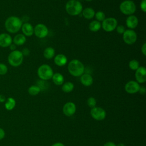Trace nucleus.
Listing matches in <instances>:
<instances>
[{
	"instance_id": "nucleus-13",
	"label": "nucleus",
	"mask_w": 146,
	"mask_h": 146,
	"mask_svg": "<svg viewBox=\"0 0 146 146\" xmlns=\"http://www.w3.org/2000/svg\"><path fill=\"white\" fill-rule=\"evenodd\" d=\"M13 43V38L11 36L7 33L0 34V47L5 48L9 47Z\"/></svg>"
},
{
	"instance_id": "nucleus-37",
	"label": "nucleus",
	"mask_w": 146,
	"mask_h": 146,
	"mask_svg": "<svg viewBox=\"0 0 146 146\" xmlns=\"http://www.w3.org/2000/svg\"><path fill=\"white\" fill-rule=\"evenodd\" d=\"M139 92H140V93L141 94H145V88L144 86L140 87Z\"/></svg>"
},
{
	"instance_id": "nucleus-35",
	"label": "nucleus",
	"mask_w": 146,
	"mask_h": 146,
	"mask_svg": "<svg viewBox=\"0 0 146 146\" xmlns=\"http://www.w3.org/2000/svg\"><path fill=\"white\" fill-rule=\"evenodd\" d=\"M5 136V131L2 128H0V140H2V139H3Z\"/></svg>"
},
{
	"instance_id": "nucleus-1",
	"label": "nucleus",
	"mask_w": 146,
	"mask_h": 146,
	"mask_svg": "<svg viewBox=\"0 0 146 146\" xmlns=\"http://www.w3.org/2000/svg\"><path fill=\"white\" fill-rule=\"evenodd\" d=\"M22 24V21L21 18L17 16H10L6 19L5 27L9 33L15 34L21 30Z\"/></svg>"
},
{
	"instance_id": "nucleus-42",
	"label": "nucleus",
	"mask_w": 146,
	"mask_h": 146,
	"mask_svg": "<svg viewBox=\"0 0 146 146\" xmlns=\"http://www.w3.org/2000/svg\"><path fill=\"white\" fill-rule=\"evenodd\" d=\"M85 1H87V2H91V1H92V0H85Z\"/></svg>"
},
{
	"instance_id": "nucleus-24",
	"label": "nucleus",
	"mask_w": 146,
	"mask_h": 146,
	"mask_svg": "<svg viewBox=\"0 0 146 146\" xmlns=\"http://www.w3.org/2000/svg\"><path fill=\"white\" fill-rule=\"evenodd\" d=\"M102 27L101 23L96 20L91 21L88 26V28L90 31L92 32H97Z\"/></svg>"
},
{
	"instance_id": "nucleus-26",
	"label": "nucleus",
	"mask_w": 146,
	"mask_h": 146,
	"mask_svg": "<svg viewBox=\"0 0 146 146\" xmlns=\"http://www.w3.org/2000/svg\"><path fill=\"white\" fill-rule=\"evenodd\" d=\"M41 89L38 86L33 85L31 86L28 89V92L30 95L32 96H35L38 95L40 92Z\"/></svg>"
},
{
	"instance_id": "nucleus-16",
	"label": "nucleus",
	"mask_w": 146,
	"mask_h": 146,
	"mask_svg": "<svg viewBox=\"0 0 146 146\" xmlns=\"http://www.w3.org/2000/svg\"><path fill=\"white\" fill-rule=\"evenodd\" d=\"M21 29L23 34L26 36H31L34 34V27L29 22L23 23Z\"/></svg>"
},
{
	"instance_id": "nucleus-4",
	"label": "nucleus",
	"mask_w": 146,
	"mask_h": 146,
	"mask_svg": "<svg viewBox=\"0 0 146 146\" xmlns=\"http://www.w3.org/2000/svg\"><path fill=\"white\" fill-rule=\"evenodd\" d=\"M23 55L19 50L12 51L8 55L7 60L10 65L17 67L21 66L23 61Z\"/></svg>"
},
{
	"instance_id": "nucleus-22",
	"label": "nucleus",
	"mask_w": 146,
	"mask_h": 146,
	"mask_svg": "<svg viewBox=\"0 0 146 146\" xmlns=\"http://www.w3.org/2000/svg\"><path fill=\"white\" fill-rule=\"evenodd\" d=\"M55 51L52 47H47L43 51V56L47 59H51L55 56Z\"/></svg>"
},
{
	"instance_id": "nucleus-29",
	"label": "nucleus",
	"mask_w": 146,
	"mask_h": 146,
	"mask_svg": "<svg viewBox=\"0 0 146 146\" xmlns=\"http://www.w3.org/2000/svg\"><path fill=\"white\" fill-rule=\"evenodd\" d=\"M8 71L7 66L4 64L0 63V75H4L7 74Z\"/></svg>"
},
{
	"instance_id": "nucleus-33",
	"label": "nucleus",
	"mask_w": 146,
	"mask_h": 146,
	"mask_svg": "<svg viewBox=\"0 0 146 146\" xmlns=\"http://www.w3.org/2000/svg\"><path fill=\"white\" fill-rule=\"evenodd\" d=\"M141 53L144 56H146V43H144L141 47Z\"/></svg>"
},
{
	"instance_id": "nucleus-43",
	"label": "nucleus",
	"mask_w": 146,
	"mask_h": 146,
	"mask_svg": "<svg viewBox=\"0 0 146 146\" xmlns=\"http://www.w3.org/2000/svg\"><path fill=\"white\" fill-rule=\"evenodd\" d=\"M76 1H80V0H76Z\"/></svg>"
},
{
	"instance_id": "nucleus-39",
	"label": "nucleus",
	"mask_w": 146,
	"mask_h": 146,
	"mask_svg": "<svg viewBox=\"0 0 146 146\" xmlns=\"http://www.w3.org/2000/svg\"><path fill=\"white\" fill-rule=\"evenodd\" d=\"M10 47V49L12 51H14V50H15V48H16V45L14 44V43H11L10 44V46H9Z\"/></svg>"
},
{
	"instance_id": "nucleus-20",
	"label": "nucleus",
	"mask_w": 146,
	"mask_h": 146,
	"mask_svg": "<svg viewBox=\"0 0 146 146\" xmlns=\"http://www.w3.org/2000/svg\"><path fill=\"white\" fill-rule=\"evenodd\" d=\"M51 79L53 83L56 86H60L64 83V76L62 74L59 72L54 73Z\"/></svg>"
},
{
	"instance_id": "nucleus-3",
	"label": "nucleus",
	"mask_w": 146,
	"mask_h": 146,
	"mask_svg": "<svg viewBox=\"0 0 146 146\" xmlns=\"http://www.w3.org/2000/svg\"><path fill=\"white\" fill-rule=\"evenodd\" d=\"M65 9L68 14L71 16H76L80 14L83 10V6L80 1L69 0L67 2Z\"/></svg>"
},
{
	"instance_id": "nucleus-36",
	"label": "nucleus",
	"mask_w": 146,
	"mask_h": 146,
	"mask_svg": "<svg viewBox=\"0 0 146 146\" xmlns=\"http://www.w3.org/2000/svg\"><path fill=\"white\" fill-rule=\"evenodd\" d=\"M104 146H116V145L112 141H108L104 144Z\"/></svg>"
},
{
	"instance_id": "nucleus-15",
	"label": "nucleus",
	"mask_w": 146,
	"mask_h": 146,
	"mask_svg": "<svg viewBox=\"0 0 146 146\" xmlns=\"http://www.w3.org/2000/svg\"><path fill=\"white\" fill-rule=\"evenodd\" d=\"M139 23V19L135 15H128L125 20V24L128 29L133 30L135 29Z\"/></svg>"
},
{
	"instance_id": "nucleus-19",
	"label": "nucleus",
	"mask_w": 146,
	"mask_h": 146,
	"mask_svg": "<svg viewBox=\"0 0 146 146\" xmlns=\"http://www.w3.org/2000/svg\"><path fill=\"white\" fill-rule=\"evenodd\" d=\"M26 42V37L23 34H18L13 38V42L16 46H22Z\"/></svg>"
},
{
	"instance_id": "nucleus-14",
	"label": "nucleus",
	"mask_w": 146,
	"mask_h": 146,
	"mask_svg": "<svg viewBox=\"0 0 146 146\" xmlns=\"http://www.w3.org/2000/svg\"><path fill=\"white\" fill-rule=\"evenodd\" d=\"M76 112V106L73 102H67L63 107V113L67 116H72Z\"/></svg>"
},
{
	"instance_id": "nucleus-23",
	"label": "nucleus",
	"mask_w": 146,
	"mask_h": 146,
	"mask_svg": "<svg viewBox=\"0 0 146 146\" xmlns=\"http://www.w3.org/2000/svg\"><path fill=\"white\" fill-rule=\"evenodd\" d=\"M16 105V101L15 100L11 97L8 98L6 101L5 104V107L6 110L8 111H11L14 108Z\"/></svg>"
},
{
	"instance_id": "nucleus-41",
	"label": "nucleus",
	"mask_w": 146,
	"mask_h": 146,
	"mask_svg": "<svg viewBox=\"0 0 146 146\" xmlns=\"http://www.w3.org/2000/svg\"><path fill=\"white\" fill-rule=\"evenodd\" d=\"M116 146H125V145L123 143H119L118 145H117Z\"/></svg>"
},
{
	"instance_id": "nucleus-12",
	"label": "nucleus",
	"mask_w": 146,
	"mask_h": 146,
	"mask_svg": "<svg viewBox=\"0 0 146 146\" xmlns=\"http://www.w3.org/2000/svg\"><path fill=\"white\" fill-rule=\"evenodd\" d=\"M136 81L138 83H144L146 82V68L144 66H140L135 73Z\"/></svg>"
},
{
	"instance_id": "nucleus-5",
	"label": "nucleus",
	"mask_w": 146,
	"mask_h": 146,
	"mask_svg": "<svg viewBox=\"0 0 146 146\" xmlns=\"http://www.w3.org/2000/svg\"><path fill=\"white\" fill-rule=\"evenodd\" d=\"M37 74L41 80H48L51 79L54 72L50 65L47 64H43L38 67Z\"/></svg>"
},
{
	"instance_id": "nucleus-32",
	"label": "nucleus",
	"mask_w": 146,
	"mask_h": 146,
	"mask_svg": "<svg viewBox=\"0 0 146 146\" xmlns=\"http://www.w3.org/2000/svg\"><path fill=\"white\" fill-rule=\"evenodd\" d=\"M140 7L142 11L146 12V0H141L140 3Z\"/></svg>"
},
{
	"instance_id": "nucleus-34",
	"label": "nucleus",
	"mask_w": 146,
	"mask_h": 146,
	"mask_svg": "<svg viewBox=\"0 0 146 146\" xmlns=\"http://www.w3.org/2000/svg\"><path fill=\"white\" fill-rule=\"evenodd\" d=\"M21 52H22V54L23 55V56L24 55H25V56L29 55L30 54V52L29 49L27 48H25L24 49H23V50Z\"/></svg>"
},
{
	"instance_id": "nucleus-17",
	"label": "nucleus",
	"mask_w": 146,
	"mask_h": 146,
	"mask_svg": "<svg viewBox=\"0 0 146 146\" xmlns=\"http://www.w3.org/2000/svg\"><path fill=\"white\" fill-rule=\"evenodd\" d=\"M67 56L63 54H59L55 56L54 61V63L59 67H62L65 66L67 63Z\"/></svg>"
},
{
	"instance_id": "nucleus-6",
	"label": "nucleus",
	"mask_w": 146,
	"mask_h": 146,
	"mask_svg": "<svg viewBox=\"0 0 146 146\" xmlns=\"http://www.w3.org/2000/svg\"><path fill=\"white\" fill-rule=\"evenodd\" d=\"M119 10L121 13L128 16L133 15L135 13L136 6L133 1L127 0L123 1L120 4Z\"/></svg>"
},
{
	"instance_id": "nucleus-10",
	"label": "nucleus",
	"mask_w": 146,
	"mask_h": 146,
	"mask_svg": "<svg viewBox=\"0 0 146 146\" xmlns=\"http://www.w3.org/2000/svg\"><path fill=\"white\" fill-rule=\"evenodd\" d=\"M90 113L93 119L98 121L104 119L106 116V112L105 110L99 107H95L92 108L91 110Z\"/></svg>"
},
{
	"instance_id": "nucleus-7",
	"label": "nucleus",
	"mask_w": 146,
	"mask_h": 146,
	"mask_svg": "<svg viewBox=\"0 0 146 146\" xmlns=\"http://www.w3.org/2000/svg\"><path fill=\"white\" fill-rule=\"evenodd\" d=\"M102 29L106 32L110 33L116 29L117 26V21L113 17L106 18L101 23Z\"/></svg>"
},
{
	"instance_id": "nucleus-8",
	"label": "nucleus",
	"mask_w": 146,
	"mask_h": 146,
	"mask_svg": "<svg viewBox=\"0 0 146 146\" xmlns=\"http://www.w3.org/2000/svg\"><path fill=\"white\" fill-rule=\"evenodd\" d=\"M137 36L136 33L132 29L125 30L123 34V40L125 43L128 45L133 44L137 40Z\"/></svg>"
},
{
	"instance_id": "nucleus-30",
	"label": "nucleus",
	"mask_w": 146,
	"mask_h": 146,
	"mask_svg": "<svg viewBox=\"0 0 146 146\" xmlns=\"http://www.w3.org/2000/svg\"><path fill=\"white\" fill-rule=\"evenodd\" d=\"M87 104L88 106L92 108L95 107H96V99L93 98V97H90L88 99H87Z\"/></svg>"
},
{
	"instance_id": "nucleus-18",
	"label": "nucleus",
	"mask_w": 146,
	"mask_h": 146,
	"mask_svg": "<svg viewBox=\"0 0 146 146\" xmlns=\"http://www.w3.org/2000/svg\"><path fill=\"white\" fill-rule=\"evenodd\" d=\"M80 77V82L83 86L86 87H89L92 84L94 81L93 78L90 74L84 73Z\"/></svg>"
},
{
	"instance_id": "nucleus-25",
	"label": "nucleus",
	"mask_w": 146,
	"mask_h": 146,
	"mask_svg": "<svg viewBox=\"0 0 146 146\" xmlns=\"http://www.w3.org/2000/svg\"><path fill=\"white\" fill-rule=\"evenodd\" d=\"M74 88V84L71 82H67L62 84V90L64 92L69 93Z\"/></svg>"
},
{
	"instance_id": "nucleus-21",
	"label": "nucleus",
	"mask_w": 146,
	"mask_h": 146,
	"mask_svg": "<svg viewBox=\"0 0 146 146\" xmlns=\"http://www.w3.org/2000/svg\"><path fill=\"white\" fill-rule=\"evenodd\" d=\"M83 17L87 19H91L95 16V11L92 7H86L82 11Z\"/></svg>"
},
{
	"instance_id": "nucleus-11",
	"label": "nucleus",
	"mask_w": 146,
	"mask_h": 146,
	"mask_svg": "<svg viewBox=\"0 0 146 146\" xmlns=\"http://www.w3.org/2000/svg\"><path fill=\"white\" fill-rule=\"evenodd\" d=\"M140 85L136 81L130 80L128 81L124 86L125 91L129 94H136L139 92L140 89Z\"/></svg>"
},
{
	"instance_id": "nucleus-44",
	"label": "nucleus",
	"mask_w": 146,
	"mask_h": 146,
	"mask_svg": "<svg viewBox=\"0 0 146 146\" xmlns=\"http://www.w3.org/2000/svg\"><path fill=\"white\" fill-rule=\"evenodd\" d=\"M124 1H127V0H124Z\"/></svg>"
},
{
	"instance_id": "nucleus-40",
	"label": "nucleus",
	"mask_w": 146,
	"mask_h": 146,
	"mask_svg": "<svg viewBox=\"0 0 146 146\" xmlns=\"http://www.w3.org/2000/svg\"><path fill=\"white\" fill-rule=\"evenodd\" d=\"M51 146H64V145L62 143L58 142V143H55L53 144Z\"/></svg>"
},
{
	"instance_id": "nucleus-27",
	"label": "nucleus",
	"mask_w": 146,
	"mask_h": 146,
	"mask_svg": "<svg viewBox=\"0 0 146 146\" xmlns=\"http://www.w3.org/2000/svg\"><path fill=\"white\" fill-rule=\"evenodd\" d=\"M128 66L131 70L136 71L140 67L139 62L136 59H132L129 62Z\"/></svg>"
},
{
	"instance_id": "nucleus-2",
	"label": "nucleus",
	"mask_w": 146,
	"mask_h": 146,
	"mask_svg": "<svg viewBox=\"0 0 146 146\" xmlns=\"http://www.w3.org/2000/svg\"><path fill=\"white\" fill-rule=\"evenodd\" d=\"M67 69L69 73L73 76L79 77L84 73L85 67L83 63L78 59H72L69 62Z\"/></svg>"
},
{
	"instance_id": "nucleus-28",
	"label": "nucleus",
	"mask_w": 146,
	"mask_h": 146,
	"mask_svg": "<svg viewBox=\"0 0 146 146\" xmlns=\"http://www.w3.org/2000/svg\"><path fill=\"white\" fill-rule=\"evenodd\" d=\"M96 18V20L99 22H102L106 18V14L105 13L102 11H98L95 13V16Z\"/></svg>"
},
{
	"instance_id": "nucleus-38",
	"label": "nucleus",
	"mask_w": 146,
	"mask_h": 146,
	"mask_svg": "<svg viewBox=\"0 0 146 146\" xmlns=\"http://www.w3.org/2000/svg\"><path fill=\"white\" fill-rule=\"evenodd\" d=\"M6 100V97H5L3 95L0 94V103H3V102H5Z\"/></svg>"
},
{
	"instance_id": "nucleus-9",
	"label": "nucleus",
	"mask_w": 146,
	"mask_h": 146,
	"mask_svg": "<svg viewBox=\"0 0 146 146\" xmlns=\"http://www.w3.org/2000/svg\"><path fill=\"white\" fill-rule=\"evenodd\" d=\"M48 34V29L44 24L38 23L34 27V34L38 38H44Z\"/></svg>"
},
{
	"instance_id": "nucleus-31",
	"label": "nucleus",
	"mask_w": 146,
	"mask_h": 146,
	"mask_svg": "<svg viewBox=\"0 0 146 146\" xmlns=\"http://www.w3.org/2000/svg\"><path fill=\"white\" fill-rule=\"evenodd\" d=\"M116 32L119 34H123L124 31H125V27L121 25H117L116 27Z\"/></svg>"
}]
</instances>
